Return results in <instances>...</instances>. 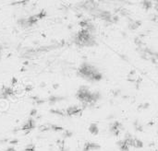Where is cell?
Returning a JSON list of instances; mask_svg holds the SVG:
<instances>
[{
	"label": "cell",
	"mask_w": 158,
	"mask_h": 151,
	"mask_svg": "<svg viewBox=\"0 0 158 151\" xmlns=\"http://www.w3.org/2000/svg\"><path fill=\"white\" fill-rule=\"evenodd\" d=\"M98 131H99V129H98V127H97L96 125H94V124L91 125V126H90V132H91V133H93V134H97Z\"/></svg>",
	"instance_id": "obj_1"
}]
</instances>
